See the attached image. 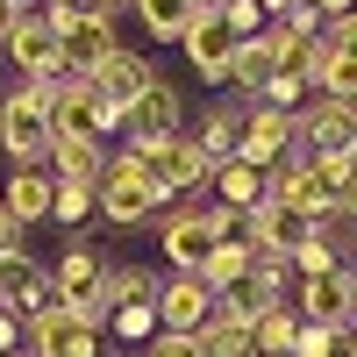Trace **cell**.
Here are the masks:
<instances>
[{
  "mask_svg": "<svg viewBox=\"0 0 357 357\" xmlns=\"http://www.w3.org/2000/svg\"><path fill=\"white\" fill-rule=\"evenodd\" d=\"M114 158L129 165V178H143V186L158 193V215H165V207H186L193 186L207 178V165L193 158L186 136H172V143H129V151H114Z\"/></svg>",
  "mask_w": 357,
  "mask_h": 357,
  "instance_id": "1",
  "label": "cell"
},
{
  "mask_svg": "<svg viewBox=\"0 0 357 357\" xmlns=\"http://www.w3.org/2000/svg\"><path fill=\"white\" fill-rule=\"evenodd\" d=\"M107 264H114V257H107L100 243H65V257L43 272V279H50V301L100 329V321H107Z\"/></svg>",
  "mask_w": 357,
  "mask_h": 357,
  "instance_id": "2",
  "label": "cell"
},
{
  "mask_svg": "<svg viewBox=\"0 0 357 357\" xmlns=\"http://www.w3.org/2000/svg\"><path fill=\"white\" fill-rule=\"evenodd\" d=\"M0 151H8V165H43V151H50V86L15 79L0 93Z\"/></svg>",
  "mask_w": 357,
  "mask_h": 357,
  "instance_id": "3",
  "label": "cell"
},
{
  "mask_svg": "<svg viewBox=\"0 0 357 357\" xmlns=\"http://www.w3.org/2000/svg\"><path fill=\"white\" fill-rule=\"evenodd\" d=\"M215 243H222V222H215L207 200H186V207L158 215V257H172V272H200Z\"/></svg>",
  "mask_w": 357,
  "mask_h": 357,
  "instance_id": "4",
  "label": "cell"
},
{
  "mask_svg": "<svg viewBox=\"0 0 357 357\" xmlns=\"http://www.w3.org/2000/svg\"><path fill=\"white\" fill-rule=\"evenodd\" d=\"M293 151L301 158H357V107L350 100H307L293 114Z\"/></svg>",
  "mask_w": 357,
  "mask_h": 357,
  "instance_id": "5",
  "label": "cell"
},
{
  "mask_svg": "<svg viewBox=\"0 0 357 357\" xmlns=\"http://www.w3.org/2000/svg\"><path fill=\"white\" fill-rule=\"evenodd\" d=\"M107 129H122V114H114L86 79L65 72V79L50 86V136H93V143H100Z\"/></svg>",
  "mask_w": 357,
  "mask_h": 357,
  "instance_id": "6",
  "label": "cell"
},
{
  "mask_svg": "<svg viewBox=\"0 0 357 357\" xmlns=\"http://www.w3.org/2000/svg\"><path fill=\"white\" fill-rule=\"evenodd\" d=\"M93 215H100V222H114V229H136V222H151V215H158V193L143 186V178H129V165L107 151L100 186H93Z\"/></svg>",
  "mask_w": 357,
  "mask_h": 357,
  "instance_id": "7",
  "label": "cell"
},
{
  "mask_svg": "<svg viewBox=\"0 0 357 357\" xmlns=\"http://www.w3.org/2000/svg\"><path fill=\"white\" fill-rule=\"evenodd\" d=\"M286 286H293V279H286V264L257 257L236 286H222V293H215V314H222V321H243V329H250L264 307H279V301H286Z\"/></svg>",
  "mask_w": 357,
  "mask_h": 357,
  "instance_id": "8",
  "label": "cell"
},
{
  "mask_svg": "<svg viewBox=\"0 0 357 357\" xmlns=\"http://www.w3.org/2000/svg\"><path fill=\"white\" fill-rule=\"evenodd\" d=\"M122 129H129V143H172V136H186V100H178V86L151 79L122 107Z\"/></svg>",
  "mask_w": 357,
  "mask_h": 357,
  "instance_id": "9",
  "label": "cell"
},
{
  "mask_svg": "<svg viewBox=\"0 0 357 357\" xmlns=\"http://www.w3.org/2000/svg\"><path fill=\"white\" fill-rule=\"evenodd\" d=\"M29 357H100V329L93 321H79L72 307H43V314H29Z\"/></svg>",
  "mask_w": 357,
  "mask_h": 357,
  "instance_id": "10",
  "label": "cell"
},
{
  "mask_svg": "<svg viewBox=\"0 0 357 357\" xmlns=\"http://www.w3.org/2000/svg\"><path fill=\"white\" fill-rule=\"evenodd\" d=\"M0 50H15V72H22V79H36V86H57V79H65V43L43 29L36 8L15 15V29H8V43H0Z\"/></svg>",
  "mask_w": 357,
  "mask_h": 357,
  "instance_id": "11",
  "label": "cell"
},
{
  "mask_svg": "<svg viewBox=\"0 0 357 357\" xmlns=\"http://www.w3.org/2000/svg\"><path fill=\"white\" fill-rule=\"evenodd\" d=\"M286 158H293V114L257 107V100H250L243 136H236V165H250V172H279Z\"/></svg>",
  "mask_w": 357,
  "mask_h": 357,
  "instance_id": "12",
  "label": "cell"
},
{
  "mask_svg": "<svg viewBox=\"0 0 357 357\" xmlns=\"http://www.w3.org/2000/svg\"><path fill=\"white\" fill-rule=\"evenodd\" d=\"M158 329L165 336H200L207 321H215V293H207L193 272H172V279H158Z\"/></svg>",
  "mask_w": 357,
  "mask_h": 357,
  "instance_id": "13",
  "label": "cell"
},
{
  "mask_svg": "<svg viewBox=\"0 0 357 357\" xmlns=\"http://www.w3.org/2000/svg\"><path fill=\"white\" fill-rule=\"evenodd\" d=\"M186 65L200 72V86H229V57H236V36H229V22L215 15V8H200L193 22H186Z\"/></svg>",
  "mask_w": 357,
  "mask_h": 357,
  "instance_id": "14",
  "label": "cell"
},
{
  "mask_svg": "<svg viewBox=\"0 0 357 357\" xmlns=\"http://www.w3.org/2000/svg\"><path fill=\"white\" fill-rule=\"evenodd\" d=\"M293 314L314 321V329H350V314H357V286H350V272L336 264V272L301 279V301H293Z\"/></svg>",
  "mask_w": 357,
  "mask_h": 357,
  "instance_id": "15",
  "label": "cell"
},
{
  "mask_svg": "<svg viewBox=\"0 0 357 357\" xmlns=\"http://www.w3.org/2000/svg\"><path fill=\"white\" fill-rule=\"evenodd\" d=\"M243 229H250V250H257V257H272V264H293V250L307 243V215H293V207H279V200L250 207Z\"/></svg>",
  "mask_w": 357,
  "mask_h": 357,
  "instance_id": "16",
  "label": "cell"
},
{
  "mask_svg": "<svg viewBox=\"0 0 357 357\" xmlns=\"http://www.w3.org/2000/svg\"><path fill=\"white\" fill-rule=\"evenodd\" d=\"M57 43H65V72H72V79L100 72L107 57L122 50V36H114V22H107V15H79V22H72L65 36H57Z\"/></svg>",
  "mask_w": 357,
  "mask_h": 357,
  "instance_id": "17",
  "label": "cell"
},
{
  "mask_svg": "<svg viewBox=\"0 0 357 357\" xmlns=\"http://www.w3.org/2000/svg\"><path fill=\"white\" fill-rule=\"evenodd\" d=\"M151 79H158V65H151L143 50H114L100 72H86V86H93V93H100V100H107L114 114H122V107H129V100H136L143 86H151Z\"/></svg>",
  "mask_w": 357,
  "mask_h": 357,
  "instance_id": "18",
  "label": "cell"
},
{
  "mask_svg": "<svg viewBox=\"0 0 357 357\" xmlns=\"http://www.w3.org/2000/svg\"><path fill=\"white\" fill-rule=\"evenodd\" d=\"M243 114H250V100H215V107L200 114V129H193V158H200L207 172L236 158V136H243Z\"/></svg>",
  "mask_w": 357,
  "mask_h": 357,
  "instance_id": "19",
  "label": "cell"
},
{
  "mask_svg": "<svg viewBox=\"0 0 357 357\" xmlns=\"http://www.w3.org/2000/svg\"><path fill=\"white\" fill-rule=\"evenodd\" d=\"M100 165H107V151L93 136H50V151H43V172L50 178H79V186H100Z\"/></svg>",
  "mask_w": 357,
  "mask_h": 357,
  "instance_id": "20",
  "label": "cell"
},
{
  "mask_svg": "<svg viewBox=\"0 0 357 357\" xmlns=\"http://www.w3.org/2000/svg\"><path fill=\"white\" fill-rule=\"evenodd\" d=\"M0 207H8L22 229L50 222V172H43V165H15V172H8V193H0Z\"/></svg>",
  "mask_w": 357,
  "mask_h": 357,
  "instance_id": "21",
  "label": "cell"
},
{
  "mask_svg": "<svg viewBox=\"0 0 357 357\" xmlns=\"http://www.w3.org/2000/svg\"><path fill=\"white\" fill-rule=\"evenodd\" d=\"M272 79H279V65H272V43H264V29H257L250 43H236V57H229V86H236V100H257Z\"/></svg>",
  "mask_w": 357,
  "mask_h": 357,
  "instance_id": "22",
  "label": "cell"
},
{
  "mask_svg": "<svg viewBox=\"0 0 357 357\" xmlns=\"http://www.w3.org/2000/svg\"><path fill=\"white\" fill-rule=\"evenodd\" d=\"M207 178H215V207H229V215H250V207H264V172H250V165H215V172H207Z\"/></svg>",
  "mask_w": 357,
  "mask_h": 357,
  "instance_id": "23",
  "label": "cell"
},
{
  "mask_svg": "<svg viewBox=\"0 0 357 357\" xmlns=\"http://www.w3.org/2000/svg\"><path fill=\"white\" fill-rule=\"evenodd\" d=\"M136 8V22L151 29V43H178L186 36V22L200 15V0H129Z\"/></svg>",
  "mask_w": 357,
  "mask_h": 357,
  "instance_id": "24",
  "label": "cell"
},
{
  "mask_svg": "<svg viewBox=\"0 0 357 357\" xmlns=\"http://www.w3.org/2000/svg\"><path fill=\"white\" fill-rule=\"evenodd\" d=\"M107 307H158V272L151 264H107Z\"/></svg>",
  "mask_w": 357,
  "mask_h": 357,
  "instance_id": "25",
  "label": "cell"
},
{
  "mask_svg": "<svg viewBox=\"0 0 357 357\" xmlns=\"http://www.w3.org/2000/svg\"><path fill=\"white\" fill-rule=\"evenodd\" d=\"M293 329H301V314H293V301L264 307V314L250 321V350H257V357H286V350H293Z\"/></svg>",
  "mask_w": 357,
  "mask_h": 357,
  "instance_id": "26",
  "label": "cell"
},
{
  "mask_svg": "<svg viewBox=\"0 0 357 357\" xmlns=\"http://www.w3.org/2000/svg\"><path fill=\"white\" fill-rule=\"evenodd\" d=\"M250 264H257V250H250V243H215V250H207V264H200L193 279H200L207 293H222V286H236V279H243Z\"/></svg>",
  "mask_w": 357,
  "mask_h": 357,
  "instance_id": "27",
  "label": "cell"
},
{
  "mask_svg": "<svg viewBox=\"0 0 357 357\" xmlns=\"http://www.w3.org/2000/svg\"><path fill=\"white\" fill-rule=\"evenodd\" d=\"M50 222L86 229V222H93V186H79V178H50Z\"/></svg>",
  "mask_w": 357,
  "mask_h": 357,
  "instance_id": "28",
  "label": "cell"
},
{
  "mask_svg": "<svg viewBox=\"0 0 357 357\" xmlns=\"http://www.w3.org/2000/svg\"><path fill=\"white\" fill-rule=\"evenodd\" d=\"M286 357H357V336L350 329H314V321H301Z\"/></svg>",
  "mask_w": 357,
  "mask_h": 357,
  "instance_id": "29",
  "label": "cell"
},
{
  "mask_svg": "<svg viewBox=\"0 0 357 357\" xmlns=\"http://www.w3.org/2000/svg\"><path fill=\"white\" fill-rule=\"evenodd\" d=\"M307 243H321L336 264L350 257V243H357V222H350V207H329V215H314L307 222Z\"/></svg>",
  "mask_w": 357,
  "mask_h": 357,
  "instance_id": "30",
  "label": "cell"
},
{
  "mask_svg": "<svg viewBox=\"0 0 357 357\" xmlns=\"http://www.w3.org/2000/svg\"><path fill=\"white\" fill-rule=\"evenodd\" d=\"M193 343H200V357H257V350H250V329H243V321H222V314L207 321Z\"/></svg>",
  "mask_w": 357,
  "mask_h": 357,
  "instance_id": "31",
  "label": "cell"
},
{
  "mask_svg": "<svg viewBox=\"0 0 357 357\" xmlns=\"http://www.w3.org/2000/svg\"><path fill=\"white\" fill-rule=\"evenodd\" d=\"M100 329H114V336H122V350H143V343L158 336V314H151V307H107V321H100Z\"/></svg>",
  "mask_w": 357,
  "mask_h": 357,
  "instance_id": "32",
  "label": "cell"
},
{
  "mask_svg": "<svg viewBox=\"0 0 357 357\" xmlns=\"http://www.w3.org/2000/svg\"><path fill=\"white\" fill-rule=\"evenodd\" d=\"M222 22H229V36L236 43H250L257 36V29H264V8H257V0H222V8H215Z\"/></svg>",
  "mask_w": 357,
  "mask_h": 357,
  "instance_id": "33",
  "label": "cell"
},
{
  "mask_svg": "<svg viewBox=\"0 0 357 357\" xmlns=\"http://www.w3.org/2000/svg\"><path fill=\"white\" fill-rule=\"evenodd\" d=\"M143 357H200V343H193V336H165V329H158L151 343H143Z\"/></svg>",
  "mask_w": 357,
  "mask_h": 357,
  "instance_id": "34",
  "label": "cell"
},
{
  "mask_svg": "<svg viewBox=\"0 0 357 357\" xmlns=\"http://www.w3.org/2000/svg\"><path fill=\"white\" fill-rule=\"evenodd\" d=\"M22 236H29V229L8 215V207H0V257H22Z\"/></svg>",
  "mask_w": 357,
  "mask_h": 357,
  "instance_id": "35",
  "label": "cell"
},
{
  "mask_svg": "<svg viewBox=\"0 0 357 357\" xmlns=\"http://www.w3.org/2000/svg\"><path fill=\"white\" fill-rule=\"evenodd\" d=\"M15 350H22V314L0 307V357H15Z\"/></svg>",
  "mask_w": 357,
  "mask_h": 357,
  "instance_id": "36",
  "label": "cell"
},
{
  "mask_svg": "<svg viewBox=\"0 0 357 357\" xmlns=\"http://www.w3.org/2000/svg\"><path fill=\"white\" fill-rule=\"evenodd\" d=\"M307 8H314V15H321V22H343V15H350V8H357V0H307Z\"/></svg>",
  "mask_w": 357,
  "mask_h": 357,
  "instance_id": "37",
  "label": "cell"
},
{
  "mask_svg": "<svg viewBox=\"0 0 357 357\" xmlns=\"http://www.w3.org/2000/svg\"><path fill=\"white\" fill-rule=\"evenodd\" d=\"M264 8V22H279V15H293V8H307V0H257Z\"/></svg>",
  "mask_w": 357,
  "mask_h": 357,
  "instance_id": "38",
  "label": "cell"
},
{
  "mask_svg": "<svg viewBox=\"0 0 357 357\" xmlns=\"http://www.w3.org/2000/svg\"><path fill=\"white\" fill-rule=\"evenodd\" d=\"M15 15H29V8H15V0H0V43H8V29H15Z\"/></svg>",
  "mask_w": 357,
  "mask_h": 357,
  "instance_id": "39",
  "label": "cell"
},
{
  "mask_svg": "<svg viewBox=\"0 0 357 357\" xmlns=\"http://www.w3.org/2000/svg\"><path fill=\"white\" fill-rule=\"evenodd\" d=\"M122 8H129V0H100V15H122Z\"/></svg>",
  "mask_w": 357,
  "mask_h": 357,
  "instance_id": "40",
  "label": "cell"
},
{
  "mask_svg": "<svg viewBox=\"0 0 357 357\" xmlns=\"http://www.w3.org/2000/svg\"><path fill=\"white\" fill-rule=\"evenodd\" d=\"M200 8H222V0H200Z\"/></svg>",
  "mask_w": 357,
  "mask_h": 357,
  "instance_id": "41",
  "label": "cell"
},
{
  "mask_svg": "<svg viewBox=\"0 0 357 357\" xmlns=\"http://www.w3.org/2000/svg\"><path fill=\"white\" fill-rule=\"evenodd\" d=\"M0 93H8V72H0Z\"/></svg>",
  "mask_w": 357,
  "mask_h": 357,
  "instance_id": "42",
  "label": "cell"
}]
</instances>
